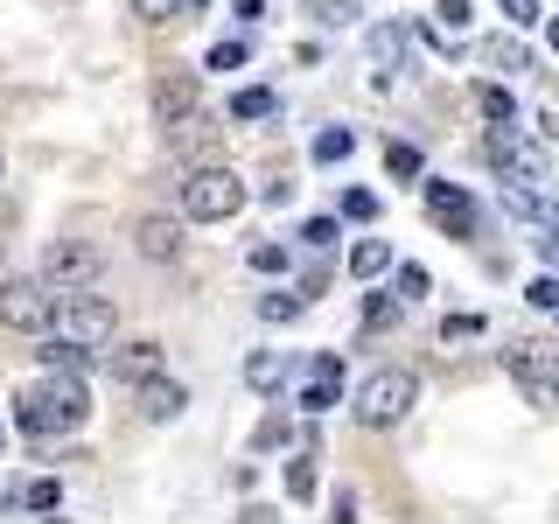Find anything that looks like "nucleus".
<instances>
[{
    "label": "nucleus",
    "instance_id": "obj_1",
    "mask_svg": "<svg viewBox=\"0 0 559 524\" xmlns=\"http://www.w3.org/2000/svg\"><path fill=\"white\" fill-rule=\"evenodd\" d=\"M84 419H92V384L78 371H49L14 392V427L28 433V441H49V433H78Z\"/></svg>",
    "mask_w": 559,
    "mask_h": 524
},
{
    "label": "nucleus",
    "instance_id": "obj_2",
    "mask_svg": "<svg viewBox=\"0 0 559 524\" xmlns=\"http://www.w3.org/2000/svg\"><path fill=\"white\" fill-rule=\"evenodd\" d=\"M49 336H63V343H78V349H105L119 336V308L105 301V294L92 287H57V308H49Z\"/></svg>",
    "mask_w": 559,
    "mask_h": 524
},
{
    "label": "nucleus",
    "instance_id": "obj_3",
    "mask_svg": "<svg viewBox=\"0 0 559 524\" xmlns=\"http://www.w3.org/2000/svg\"><path fill=\"white\" fill-rule=\"evenodd\" d=\"M245 210V182L224 162H189L182 168V217L189 224H224Z\"/></svg>",
    "mask_w": 559,
    "mask_h": 524
},
{
    "label": "nucleus",
    "instance_id": "obj_4",
    "mask_svg": "<svg viewBox=\"0 0 559 524\" xmlns=\"http://www.w3.org/2000/svg\"><path fill=\"white\" fill-rule=\"evenodd\" d=\"M419 406V378L413 371H371L357 384V427H399Z\"/></svg>",
    "mask_w": 559,
    "mask_h": 524
},
{
    "label": "nucleus",
    "instance_id": "obj_5",
    "mask_svg": "<svg viewBox=\"0 0 559 524\" xmlns=\"http://www.w3.org/2000/svg\"><path fill=\"white\" fill-rule=\"evenodd\" d=\"M49 308H57V287H49L43 273L0 279V329H14V336H43V329H49Z\"/></svg>",
    "mask_w": 559,
    "mask_h": 524
},
{
    "label": "nucleus",
    "instance_id": "obj_6",
    "mask_svg": "<svg viewBox=\"0 0 559 524\" xmlns=\"http://www.w3.org/2000/svg\"><path fill=\"white\" fill-rule=\"evenodd\" d=\"M503 371H511V384L524 392V406L559 413V357H546V349H532V343H511L503 349Z\"/></svg>",
    "mask_w": 559,
    "mask_h": 524
},
{
    "label": "nucleus",
    "instance_id": "obj_7",
    "mask_svg": "<svg viewBox=\"0 0 559 524\" xmlns=\"http://www.w3.org/2000/svg\"><path fill=\"white\" fill-rule=\"evenodd\" d=\"M483 154H489V168H497L503 182H546V154H538V140H524L518 127H489Z\"/></svg>",
    "mask_w": 559,
    "mask_h": 524
},
{
    "label": "nucleus",
    "instance_id": "obj_8",
    "mask_svg": "<svg viewBox=\"0 0 559 524\" xmlns=\"http://www.w3.org/2000/svg\"><path fill=\"white\" fill-rule=\"evenodd\" d=\"M35 273H43L49 287H92V279L105 273V252L92 238H49V252H43Z\"/></svg>",
    "mask_w": 559,
    "mask_h": 524
},
{
    "label": "nucleus",
    "instance_id": "obj_9",
    "mask_svg": "<svg viewBox=\"0 0 559 524\" xmlns=\"http://www.w3.org/2000/svg\"><path fill=\"white\" fill-rule=\"evenodd\" d=\"M419 196H427V217L441 224L448 238H476V196H468L462 182H441V175H427V182H419Z\"/></svg>",
    "mask_w": 559,
    "mask_h": 524
},
{
    "label": "nucleus",
    "instance_id": "obj_10",
    "mask_svg": "<svg viewBox=\"0 0 559 524\" xmlns=\"http://www.w3.org/2000/svg\"><path fill=\"white\" fill-rule=\"evenodd\" d=\"M147 105H154V119H162V133H168V127H182V119H197V112H203V84H197V78H182V70H175V78H154Z\"/></svg>",
    "mask_w": 559,
    "mask_h": 524
},
{
    "label": "nucleus",
    "instance_id": "obj_11",
    "mask_svg": "<svg viewBox=\"0 0 559 524\" xmlns=\"http://www.w3.org/2000/svg\"><path fill=\"white\" fill-rule=\"evenodd\" d=\"M133 252L147 259V266H175V259H182V217H140Z\"/></svg>",
    "mask_w": 559,
    "mask_h": 524
},
{
    "label": "nucleus",
    "instance_id": "obj_12",
    "mask_svg": "<svg viewBox=\"0 0 559 524\" xmlns=\"http://www.w3.org/2000/svg\"><path fill=\"white\" fill-rule=\"evenodd\" d=\"M133 406H140V419H154V427H168V419H182L189 392H182L175 378H147V384H133Z\"/></svg>",
    "mask_w": 559,
    "mask_h": 524
},
{
    "label": "nucleus",
    "instance_id": "obj_13",
    "mask_svg": "<svg viewBox=\"0 0 559 524\" xmlns=\"http://www.w3.org/2000/svg\"><path fill=\"white\" fill-rule=\"evenodd\" d=\"M168 371V349L162 343H119L112 349V378L119 384H147V378H162Z\"/></svg>",
    "mask_w": 559,
    "mask_h": 524
},
{
    "label": "nucleus",
    "instance_id": "obj_14",
    "mask_svg": "<svg viewBox=\"0 0 559 524\" xmlns=\"http://www.w3.org/2000/svg\"><path fill=\"white\" fill-rule=\"evenodd\" d=\"M168 147L182 154V162H217V127L197 112V119H182V127H168Z\"/></svg>",
    "mask_w": 559,
    "mask_h": 524
},
{
    "label": "nucleus",
    "instance_id": "obj_15",
    "mask_svg": "<svg viewBox=\"0 0 559 524\" xmlns=\"http://www.w3.org/2000/svg\"><path fill=\"white\" fill-rule=\"evenodd\" d=\"M8 511L14 517H28V511H63V489H57V476H28V483H14L8 489Z\"/></svg>",
    "mask_w": 559,
    "mask_h": 524
},
{
    "label": "nucleus",
    "instance_id": "obj_16",
    "mask_svg": "<svg viewBox=\"0 0 559 524\" xmlns=\"http://www.w3.org/2000/svg\"><path fill=\"white\" fill-rule=\"evenodd\" d=\"M336 392H343V364H336V357H314V371H308V384H301V406L322 413V406H336Z\"/></svg>",
    "mask_w": 559,
    "mask_h": 524
},
{
    "label": "nucleus",
    "instance_id": "obj_17",
    "mask_svg": "<svg viewBox=\"0 0 559 524\" xmlns=\"http://www.w3.org/2000/svg\"><path fill=\"white\" fill-rule=\"evenodd\" d=\"M301 314H308V294H301V287H273V294H259V322L287 329V322H301Z\"/></svg>",
    "mask_w": 559,
    "mask_h": 524
},
{
    "label": "nucleus",
    "instance_id": "obj_18",
    "mask_svg": "<svg viewBox=\"0 0 559 524\" xmlns=\"http://www.w3.org/2000/svg\"><path fill=\"white\" fill-rule=\"evenodd\" d=\"M392 266H399V259H392V245H384V238H364L357 252H349V273H357L364 287H371L378 273H392Z\"/></svg>",
    "mask_w": 559,
    "mask_h": 524
},
{
    "label": "nucleus",
    "instance_id": "obj_19",
    "mask_svg": "<svg viewBox=\"0 0 559 524\" xmlns=\"http://www.w3.org/2000/svg\"><path fill=\"white\" fill-rule=\"evenodd\" d=\"M503 210H511V217H532V224H552V217H559V210H552L546 196H532L524 182H511V189H503Z\"/></svg>",
    "mask_w": 559,
    "mask_h": 524
},
{
    "label": "nucleus",
    "instance_id": "obj_20",
    "mask_svg": "<svg viewBox=\"0 0 559 524\" xmlns=\"http://www.w3.org/2000/svg\"><path fill=\"white\" fill-rule=\"evenodd\" d=\"M273 92L266 84H245V92H231V119H273Z\"/></svg>",
    "mask_w": 559,
    "mask_h": 524
},
{
    "label": "nucleus",
    "instance_id": "obj_21",
    "mask_svg": "<svg viewBox=\"0 0 559 524\" xmlns=\"http://www.w3.org/2000/svg\"><path fill=\"white\" fill-rule=\"evenodd\" d=\"M280 378H287V357H273V349L245 364V384H252V392H280Z\"/></svg>",
    "mask_w": 559,
    "mask_h": 524
},
{
    "label": "nucleus",
    "instance_id": "obj_22",
    "mask_svg": "<svg viewBox=\"0 0 559 524\" xmlns=\"http://www.w3.org/2000/svg\"><path fill=\"white\" fill-rule=\"evenodd\" d=\"M476 105H483V119H489V127H511V119H518V105H511V92H503V84H483Z\"/></svg>",
    "mask_w": 559,
    "mask_h": 524
},
{
    "label": "nucleus",
    "instance_id": "obj_23",
    "mask_svg": "<svg viewBox=\"0 0 559 524\" xmlns=\"http://www.w3.org/2000/svg\"><path fill=\"white\" fill-rule=\"evenodd\" d=\"M133 14L147 28H168V22H182V14H189V0H133Z\"/></svg>",
    "mask_w": 559,
    "mask_h": 524
},
{
    "label": "nucleus",
    "instance_id": "obj_24",
    "mask_svg": "<svg viewBox=\"0 0 559 524\" xmlns=\"http://www.w3.org/2000/svg\"><path fill=\"white\" fill-rule=\"evenodd\" d=\"M287 497H294V503L314 497V454H294V462H287Z\"/></svg>",
    "mask_w": 559,
    "mask_h": 524
},
{
    "label": "nucleus",
    "instance_id": "obj_25",
    "mask_svg": "<svg viewBox=\"0 0 559 524\" xmlns=\"http://www.w3.org/2000/svg\"><path fill=\"white\" fill-rule=\"evenodd\" d=\"M392 279H399V301H427V294H433L427 266H392Z\"/></svg>",
    "mask_w": 559,
    "mask_h": 524
},
{
    "label": "nucleus",
    "instance_id": "obj_26",
    "mask_svg": "<svg viewBox=\"0 0 559 524\" xmlns=\"http://www.w3.org/2000/svg\"><path fill=\"white\" fill-rule=\"evenodd\" d=\"M336 238H343V224H336V217H308V224H301V245H308V252H329Z\"/></svg>",
    "mask_w": 559,
    "mask_h": 524
},
{
    "label": "nucleus",
    "instance_id": "obj_27",
    "mask_svg": "<svg viewBox=\"0 0 559 524\" xmlns=\"http://www.w3.org/2000/svg\"><path fill=\"white\" fill-rule=\"evenodd\" d=\"M349 147H357V140H349L343 127H329V133H314V162H349Z\"/></svg>",
    "mask_w": 559,
    "mask_h": 524
},
{
    "label": "nucleus",
    "instance_id": "obj_28",
    "mask_svg": "<svg viewBox=\"0 0 559 524\" xmlns=\"http://www.w3.org/2000/svg\"><path fill=\"white\" fill-rule=\"evenodd\" d=\"M399 322V301H384V294H364V329H392Z\"/></svg>",
    "mask_w": 559,
    "mask_h": 524
},
{
    "label": "nucleus",
    "instance_id": "obj_29",
    "mask_svg": "<svg viewBox=\"0 0 559 524\" xmlns=\"http://www.w3.org/2000/svg\"><path fill=\"white\" fill-rule=\"evenodd\" d=\"M468 336H483V314H448L441 322V343H468Z\"/></svg>",
    "mask_w": 559,
    "mask_h": 524
},
{
    "label": "nucleus",
    "instance_id": "obj_30",
    "mask_svg": "<svg viewBox=\"0 0 559 524\" xmlns=\"http://www.w3.org/2000/svg\"><path fill=\"white\" fill-rule=\"evenodd\" d=\"M483 57H489V63H503V70H532V57H524L518 43H483Z\"/></svg>",
    "mask_w": 559,
    "mask_h": 524
},
{
    "label": "nucleus",
    "instance_id": "obj_31",
    "mask_svg": "<svg viewBox=\"0 0 559 524\" xmlns=\"http://www.w3.org/2000/svg\"><path fill=\"white\" fill-rule=\"evenodd\" d=\"M252 273H287V245H252Z\"/></svg>",
    "mask_w": 559,
    "mask_h": 524
},
{
    "label": "nucleus",
    "instance_id": "obj_32",
    "mask_svg": "<svg viewBox=\"0 0 559 524\" xmlns=\"http://www.w3.org/2000/svg\"><path fill=\"white\" fill-rule=\"evenodd\" d=\"M371 63H378V70H392V63H399V28H378V43H371Z\"/></svg>",
    "mask_w": 559,
    "mask_h": 524
},
{
    "label": "nucleus",
    "instance_id": "obj_33",
    "mask_svg": "<svg viewBox=\"0 0 559 524\" xmlns=\"http://www.w3.org/2000/svg\"><path fill=\"white\" fill-rule=\"evenodd\" d=\"M343 217H371L378 224V196H371V189H349V196H343Z\"/></svg>",
    "mask_w": 559,
    "mask_h": 524
},
{
    "label": "nucleus",
    "instance_id": "obj_34",
    "mask_svg": "<svg viewBox=\"0 0 559 524\" xmlns=\"http://www.w3.org/2000/svg\"><path fill=\"white\" fill-rule=\"evenodd\" d=\"M384 168H392V175H419V168H427V162H419L413 147H384Z\"/></svg>",
    "mask_w": 559,
    "mask_h": 524
},
{
    "label": "nucleus",
    "instance_id": "obj_35",
    "mask_svg": "<svg viewBox=\"0 0 559 524\" xmlns=\"http://www.w3.org/2000/svg\"><path fill=\"white\" fill-rule=\"evenodd\" d=\"M329 517H336V524H357V489H336V497H329Z\"/></svg>",
    "mask_w": 559,
    "mask_h": 524
},
{
    "label": "nucleus",
    "instance_id": "obj_36",
    "mask_svg": "<svg viewBox=\"0 0 559 524\" xmlns=\"http://www.w3.org/2000/svg\"><path fill=\"white\" fill-rule=\"evenodd\" d=\"M532 308H552L559 314V279H532V294H524Z\"/></svg>",
    "mask_w": 559,
    "mask_h": 524
},
{
    "label": "nucleus",
    "instance_id": "obj_37",
    "mask_svg": "<svg viewBox=\"0 0 559 524\" xmlns=\"http://www.w3.org/2000/svg\"><path fill=\"white\" fill-rule=\"evenodd\" d=\"M245 63V43H217L210 49V70H238Z\"/></svg>",
    "mask_w": 559,
    "mask_h": 524
},
{
    "label": "nucleus",
    "instance_id": "obj_38",
    "mask_svg": "<svg viewBox=\"0 0 559 524\" xmlns=\"http://www.w3.org/2000/svg\"><path fill=\"white\" fill-rule=\"evenodd\" d=\"M497 8H503V14H511V22H518V28H532V22H538V0H497Z\"/></svg>",
    "mask_w": 559,
    "mask_h": 524
},
{
    "label": "nucleus",
    "instance_id": "obj_39",
    "mask_svg": "<svg viewBox=\"0 0 559 524\" xmlns=\"http://www.w3.org/2000/svg\"><path fill=\"white\" fill-rule=\"evenodd\" d=\"M433 14H441V28H468V0H441Z\"/></svg>",
    "mask_w": 559,
    "mask_h": 524
},
{
    "label": "nucleus",
    "instance_id": "obj_40",
    "mask_svg": "<svg viewBox=\"0 0 559 524\" xmlns=\"http://www.w3.org/2000/svg\"><path fill=\"white\" fill-rule=\"evenodd\" d=\"M538 252H546V259H552V266H559V217L546 224V238H538Z\"/></svg>",
    "mask_w": 559,
    "mask_h": 524
},
{
    "label": "nucleus",
    "instance_id": "obj_41",
    "mask_svg": "<svg viewBox=\"0 0 559 524\" xmlns=\"http://www.w3.org/2000/svg\"><path fill=\"white\" fill-rule=\"evenodd\" d=\"M266 14V0H238V22H259Z\"/></svg>",
    "mask_w": 559,
    "mask_h": 524
},
{
    "label": "nucleus",
    "instance_id": "obj_42",
    "mask_svg": "<svg viewBox=\"0 0 559 524\" xmlns=\"http://www.w3.org/2000/svg\"><path fill=\"white\" fill-rule=\"evenodd\" d=\"M546 43H552V49H559V22H546Z\"/></svg>",
    "mask_w": 559,
    "mask_h": 524
},
{
    "label": "nucleus",
    "instance_id": "obj_43",
    "mask_svg": "<svg viewBox=\"0 0 559 524\" xmlns=\"http://www.w3.org/2000/svg\"><path fill=\"white\" fill-rule=\"evenodd\" d=\"M0 266H8V238H0Z\"/></svg>",
    "mask_w": 559,
    "mask_h": 524
}]
</instances>
